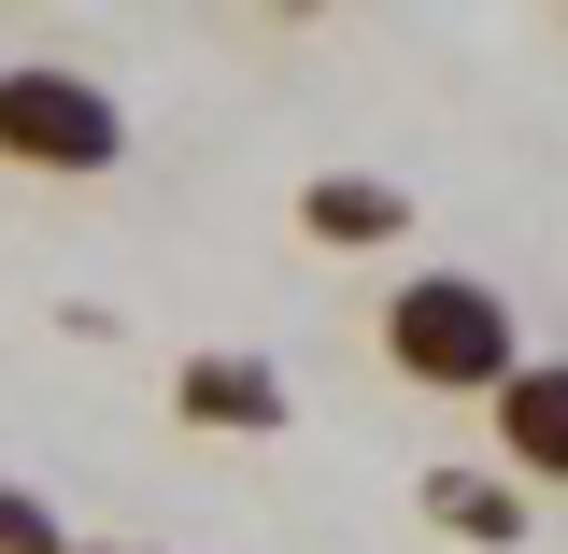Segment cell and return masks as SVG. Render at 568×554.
I'll return each instance as SVG.
<instances>
[{
  "label": "cell",
  "mask_w": 568,
  "mask_h": 554,
  "mask_svg": "<svg viewBox=\"0 0 568 554\" xmlns=\"http://www.w3.org/2000/svg\"><path fill=\"white\" fill-rule=\"evenodd\" d=\"M369 355H384L413 399H497V384L526 370V313H511V284H484V271H398L369 299Z\"/></svg>",
  "instance_id": "cell-1"
},
{
  "label": "cell",
  "mask_w": 568,
  "mask_h": 554,
  "mask_svg": "<svg viewBox=\"0 0 568 554\" xmlns=\"http://www.w3.org/2000/svg\"><path fill=\"white\" fill-rule=\"evenodd\" d=\"M129 157V100L71 58H0V171L29 185H100Z\"/></svg>",
  "instance_id": "cell-2"
},
{
  "label": "cell",
  "mask_w": 568,
  "mask_h": 554,
  "mask_svg": "<svg viewBox=\"0 0 568 554\" xmlns=\"http://www.w3.org/2000/svg\"><path fill=\"white\" fill-rule=\"evenodd\" d=\"M484 470L511 497H568V355H526L484 399Z\"/></svg>",
  "instance_id": "cell-3"
},
{
  "label": "cell",
  "mask_w": 568,
  "mask_h": 554,
  "mask_svg": "<svg viewBox=\"0 0 568 554\" xmlns=\"http://www.w3.org/2000/svg\"><path fill=\"white\" fill-rule=\"evenodd\" d=\"M171 413L200 426V441H271L298 399H284V370H271V355L213 342V355H185V370H171Z\"/></svg>",
  "instance_id": "cell-4"
},
{
  "label": "cell",
  "mask_w": 568,
  "mask_h": 554,
  "mask_svg": "<svg viewBox=\"0 0 568 554\" xmlns=\"http://www.w3.org/2000/svg\"><path fill=\"white\" fill-rule=\"evenodd\" d=\"M298 242H313V256H398V242H413V185H384V171H313V185H298Z\"/></svg>",
  "instance_id": "cell-5"
},
{
  "label": "cell",
  "mask_w": 568,
  "mask_h": 554,
  "mask_svg": "<svg viewBox=\"0 0 568 554\" xmlns=\"http://www.w3.org/2000/svg\"><path fill=\"white\" fill-rule=\"evenodd\" d=\"M413 512L440 526V541H469V554H526V541H540V497H511L497 470H426Z\"/></svg>",
  "instance_id": "cell-6"
},
{
  "label": "cell",
  "mask_w": 568,
  "mask_h": 554,
  "mask_svg": "<svg viewBox=\"0 0 568 554\" xmlns=\"http://www.w3.org/2000/svg\"><path fill=\"white\" fill-rule=\"evenodd\" d=\"M0 554H71L58 497H43V484H14V470H0Z\"/></svg>",
  "instance_id": "cell-7"
},
{
  "label": "cell",
  "mask_w": 568,
  "mask_h": 554,
  "mask_svg": "<svg viewBox=\"0 0 568 554\" xmlns=\"http://www.w3.org/2000/svg\"><path fill=\"white\" fill-rule=\"evenodd\" d=\"M71 554H142V541H71Z\"/></svg>",
  "instance_id": "cell-8"
}]
</instances>
